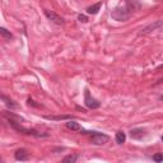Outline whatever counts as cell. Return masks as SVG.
I'll list each match as a JSON object with an SVG mask.
<instances>
[{
	"label": "cell",
	"instance_id": "30bf717a",
	"mask_svg": "<svg viewBox=\"0 0 163 163\" xmlns=\"http://www.w3.org/2000/svg\"><path fill=\"white\" fill-rule=\"evenodd\" d=\"M3 116L7 117L8 121H14V122H17V121H24V120H23L21 116H17V115L11 113V112H8V111H3Z\"/></svg>",
	"mask_w": 163,
	"mask_h": 163
},
{
	"label": "cell",
	"instance_id": "ffe728a7",
	"mask_svg": "<svg viewBox=\"0 0 163 163\" xmlns=\"http://www.w3.org/2000/svg\"><path fill=\"white\" fill-rule=\"evenodd\" d=\"M75 108H77V110H79V111H82V112H87V111H86V110H84V108H82L80 106H77Z\"/></svg>",
	"mask_w": 163,
	"mask_h": 163
},
{
	"label": "cell",
	"instance_id": "ac0fdd59",
	"mask_svg": "<svg viewBox=\"0 0 163 163\" xmlns=\"http://www.w3.org/2000/svg\"><path fill=\"white\" fill-rule=\"evenodd\" d=\"M78 21H79L80 23H87L88 22V18L84 15V14H79V15H78Z\"/></svg>",
	"mask_w": 163,
	"mask_h": 163
},
{
	"label": "cell",
	"instance_id": "9a60e30c",
	"mask_svg": "<svg viewBox=\"0 0 163 163\" xmlns=\"http://www.w3.org/2000/svg\"><path fill=\"white\" fill-rule=\"evenodd\" d=\"M0 34H2V37L5 38V40H10L11 37H13V34L10 33V31H8V29L4 28V27L0 28Z\"/></svg>",
	"mask_w": 163,
	"mask_h": 163
},
{
	"label": "cell",
	"instance_id": "8fae6325",
	"mask_svg": "<svg viewBox=\"0 0 163 163\" xmlns=\"http://www.w3.org/2000/svg\"><path fill=\"white\" fill-rule=\"evenodd\" d=\"M65 126L69 130H71V131H80L82 130V126L78 124V122H75L74 120H70V121H68V122L65 124Z\"/></svg>",
	"mask_w": 163,
	"mask_h": 163
},
{
	"label": "cell",
	"instance_id": "7a4b0ae2",
	"mask_svg": "<svg viewBox=\"0 0 163 163\" xmlns=\"http://www.w3.org/2000/svg\"><path fill=\"white\" fill-rule=\"evenodd\" d=\"M9 125L13 128L14 130H17L18 132H22V134H26V135H32V136H36V138H46L49 136V134L46 132H40L34 129H27V128H23V126L19 125V122H14V121H8Z\"/></svg>",
	"mask_w": 163,
	"mask_h": 163
},
{
	"label": "cell",
	"instance_id": "44dd1931",
	"mask_svg": "<svg viewBox=\"0 0 163 163\" xmlns=\"http://www.w3.org/2000/svg\"><path fill=\"white\" fill-rule=\"evenodd\" d=\"M157 69H158V70H161V69H163V64H162V65H159V66H158V68H157Z\"/></svg>",
	"mask_w": 163,
	"mask_h": 163
},
{
	"label": "cell",
	"instance_id": "8992f818",
	"mask_svg": "<svg viewBox=\"0 0 163 163\" xmlns=\"http://www.w3.org/2000/svg\"><path fill=\"white\" fill-rule=\"evenodd\" d=\"M161 27H163V21H155L153 23H150V24L145 26L144 28H142V31L139 33H140V34H148V33L153 32V31H155V29H158Z\"/></svg>",
	"mask_w": 163,
	"mask_h": 163
},
{
	"label": "cell",
	"instance_id": "9c48e42d",
	"mask_svg": "<svg viewBox=\"0 0 163 163\" xmlns=\"http://www.w3.org/2000/svg\"><path fill=\"white\" fill-rule=\"evenodd\" d=\"M14 157H15L17 161H27L29 158V153L26 149H18L14 154Z\"/></svg>",
	"mask_w": 163,
	"mask_h": 163
},
{
	"label": "cell",
	"instance_id": "7c38bea8",
	"mask_svg": "<svg viewBox=\"0 0 163 163\" xmlns=\"http://www.w3.org/2000/svg\"><path fill=\"white\" fill-rule=\"evenodd\" d=\"M101 5H102V3H97L94 5H90V7L87 8V13L88 14H97L101 9Z\"/></svg>",
	"mask_w": 163,
	"mask_h": 163
},
{
	"label": "cell",
	"instance_id": "e0dca14e",
	"mask_svg": "<svg viewBox=\"0 0 163 163\" xmlns=\"http://www.w3.org/2000/svg\"><path fill=\"white\" fill-rule=\"evenodd\" d=\"M153 159L157 162V163H161L163 162V153H157L153 155Z\"/></svg>",
	"mask_w": 163,
	"mask_h": 163
},
{
	"label": "cell",
	"instance_id": "5b68a950",
	"mask_svg": "<svg viewBox=\"0 0 163 163\" xmlns=\"http://www.w3.org/2000/svg\"><path fill=\"white\" fill-rule=\"evenodd\" d=\"M45 15L47 17V19L51 21L52 23H55V24H57V26H61V24H64V23H65L64 18L60 17L57 13H55V11H52V10L45 9Z\"/></svg>",
	"mask_w": 163,
	"mask_h": 163
},
{
	"label": "cell",
	"instance_id": "4fadbf2b",
	"mask_svg": "<svg viewBox=\"0 0 163 163\" xmlns=\"http://www.w3.org/2000/svg\"><path fill=\"white\" fill-rule=\"evenodd\" d=\"M77 159H78V155L77 154H68L60 163H75Z\"/></svg>",
	"mask_w": 163,
	"mask_h": 163
},
{
	"label": "cell",
	"instance_id": "ba28073f",
	"mask_svg": "<svg viewBox=\"0 0 163 163\" xmlns=\"http://www.w3.org/2000/svg\"><path fill=\"white\" fill-rule=\"evenodd\" d=\"M45 119L47 120H51V121H60V120H73L74 117L70 116V115H57V116H54V115H47V116H45Z\"/></svg>",
	"mask_w": 163,
	"mask_h": 163
},
{
	"label": "cell",
	"instance_id": "52a82bcc",
	"mask_svg": "<svg viewBox=\"0 0 163 163\" xmlns=\"http://www.w3.org/2000/svg\"><path fill=\"white\" fill-rule=\"evenodd\" d=\"M145 135H147V132L143 129H132L130 131V136L132 139H136V140H140V139H143Z\"/></svg>",
	"mask_w": 163,
	"mask_h": 163
},
{
	"label": "cell",
	"instance_id": "6da1fadb",
	"mask_svg": "<svg viewBox=\"0 0 163 163\" xmlns=\"http://www.w3.org/2000/svg\"><path fill=\"white\" fill-rule=\"evenodd\" d=\"M132 11L128 8V5L124 4V5H120V7L117 8H115L112 10V13H111V17L113 18L115 21H119V22H125V21H128L130 15H131Z\"/></svg>",
	"mask_w": 163,
	"mask_h": 163
},
{
	"label": "cell",
	"instance_id": "7402d4cb",
	"mask_svg": "<svg viewBox=\"0 0 163 163\" xmlns=\"http://www.w3.org/2000/svg\"><path fill=\"white\" fill-rule=\"evenodd\" d=\"M162 142H163V136H162Z\"/></svg>",
	"mask_w": 163,
	"mask_h": 163
},
{
	"label": "cell",
	"instance_id": "5bb4252c",
	"mask_svg": "<svg viewBox=\"0 0 163 163\" xmlns=\"http://www.w3.org/2000/svg\"><path fill=\"white\" fill-rule=\"evenodd\" d=\"M126 140V134L124 131H117L116 132V143L117 144H124Z\"/></svg>",
	"mask_w": 163,
	"mask_h": 163
},
{
	"label": "cell",
	"instance_id": "3957f363",
	"mask_svg": "<svg viewBox=\"0 0 163 163\" xmlns=\"http://www.w3.org/2000/svg\"><path fill=\"white\" fill-rule=\"evenodd\" d=\"M82 132L80 134H90V143L93 144V145H103L106 144L108 140H110V138L108 135L106 134H102V132H97V131H87V130H80Z\"/></svg>",
	"mask_w": 163,
	"mask_h": 163
},
{
	"label": "cell",
	"instance_id": "d6986e66",
	"mask_svg": "<svg viewBox=\"0 0 163 163\" xmlns=\"http://www.w3.org/2000/svg\"><path fill=\"white\" fill-rule=\"evenodd\" d=\"M28 105H29V106H34V107H40V106H41V105H38V103H36V102H34L33 99H31V98L28 99Z\"/></svg>",
	"mask_w": 163,
	"mask_h": 163
},
{
	"label": "cell",
	"instance_id": "277c9868",
	"mask_svg": "<svg viewBox=\"0 0 163 163\" xmlns=\"http://www.w3.org/2000/svg\"><path fill=\"white\" fill-rule=\"evenodd\" d=\"M84 103H86V106L88 108H90V110H94V108H98L101 106L99 102L90 96L88 89H86V92H84Z\"/></svg>",
	"mask_w": 163,
	"mask_h": 163
},
{
	"label": "cell",
	"instance_id": "2e32d148",
	"mask_svg": "<svg viewBox=\"0 0 163 163\" xmlns=\"http://www.w3.org/2000/svg\"><path fill=\"white\" fill-rule=\"evenodd\" d=\"M2 99L4 101V103L7 105L8 107H10V108H14V107H17V103H14V102L11 101L10 98H8L7 96H4V94H3V96H2Z\"/></svg>",
	"mask_w": 163,
	"mask_h": 163
}]
</instances>
